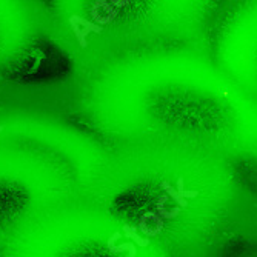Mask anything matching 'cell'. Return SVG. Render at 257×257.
I'll list each match as a JSON object with an SVG mask.
<instances>
[{
	"mask_svg": "<svg viewBox=\"0 0 257 257\" xmlns=\"http://www.w3.org/2000/svg\"><path fill=\"white\" fill-rule=\"evenodd\" d=\"M70 25L73 28V31L79 40V45L82 48H86L88 46V42H86V36L90 33H102V28L97 26L96 23L93 22H88L86 19L80 17V16H71L70 17Z\"/></svg>",
	"mask_w": 257,
	"mask_h": 257,
	"instance_id": "obj_1",
	"label": "cell"
},
{
	"mask_svg": "<svg viewBox=\"0 0 257 257\" xmlns=\"http://www.w3.org/2000/svg\"><path fill=\"white\" fill-rule=\"evenodd\" d=\"M123 231H125V236L128 237V239H131L136 242V245L142 246V248H145V246L150 245V240L148 239H143V237H140L139 234H137V230L136 226H131V225H123Z\"/></svg>",
	"mask_w": 257,
	"mask_h": 257,
	"instance_id": "obj_4",
	"label": "cell"
},
{
	"mask_svg": "<svg viewBox=\"0 0 257 257\" xmlns=\"http://www.w3.org/2000/svg\"><path fill=\"white\" fill-rule=\"evenodd\" d=\"M120 239V233H114L111 236V239L108 240V250H110L113 254H119L122 251H126L128 253V257H136L137 256V251H136V245L134 243H123V245H119L116 246V240Z\"/></svg>",
	"mask_w": 257,
	"mask_h": 257,
	"instance_id": "obj_2",
	"label": "cell"
},
{
	"mask_svg": "<svg viewBox=\"0 0 257 257\" xmlns=\"http://www.w3.org/2000/svg\"><path fill=\"white\" fill-rule=\"evenodd\" d=\"M110 5H111L113 8H114V6L122 8V6H128V5H130V2H128V0H111Z\"/></svg>",
	"mask_w": 257,
	"mask_h": 257,
	"instance_id": "obj_7",
	"label": "cell"
},
{
	"mask_svg": "<svg viewBox=\"0 0 257 257\" xmlns=\"http://www.w3.org/2000/svg\"><path fill=\"white\" fill-rule=\"evenodd\" d=\"M166 200H168V196L166 194L160 196L159 202H157V214H159L162 219H174V217H177V216L180 214V208L177 206V208H174L173 211H168L166 206H165Z\"/></svg>",
	"mask_w": 257,
	"mask_h": 257,
	"instance_id": "obj_3",
	"label": "cell"
},
{
	"mask_svg": "<svg viewBox=\"0 0 257 257\" xmlns=\"http://www.w3.org/2000/svg\"><path fill=\"white\" fill-rule=\"evenodd\" d=\"M2 131H3V126H2V125H0V133H2Z\"/></svg>",
	"mask_w": 257,
	"mask_h": 257,
	"instance_id": "obj_8",
	"label": "cell"
},
{
	"mask_svg": "<svg viewBox=\"0 0 257 257\" xmlns=\"http://www.w3.org/2000/svg\"><path fill=\"white\" fill-rule=\"evenodd\" d=\"M160 186H162V190H163L166 194H170V196L173 197V200H174L177 205H179V208H180V206H188V202H186L185 199H182V197L179 196V193H177V190H174L170 182L165 180V182L160 183Z\"/></svg>",
	"mask_w": 257,
	"mask_h": 257,
	"instance_id": "obj_5",
	"label": "cell"
},
{
	"mask_svg": "<svg viewBox=\"0 0 257 257\" xmlns=\"http://www.w3.org/2000/svg\"><path fill=\"white\" fill-rule=\"evenodd\" d=\"M177 193H179V196L182 197V199H194V197H197V191H188L185 190V185H183V179L180 177L179 180H177Z\"/></svg>",
	"mask_w": 257,
	"mask_h": 257,
	"instance_id": "obj_6",
	"label": "cell"
}]
</instances>
